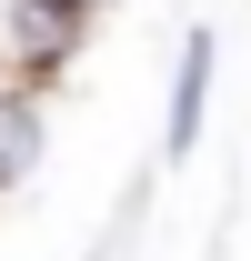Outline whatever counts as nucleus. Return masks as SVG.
Here are the masks:
<instances>
[{
	"instance_id": "obj_1",
	"label": "nucleus",
	"mask_w": 251,
	"mask_h": 261,
	"mask_svg": "<svg viewBox=\"0 0 251 261\" xmlns=\"http://www.w3.org/2000/svg\"><path fill=\"white\" fill-rule=\"evenodd\" d=\"M91 20H101L91 0H0V70L31 81V91H51V81L81 61Z\"/></svg>"
},
{
	"instance_id": "obj_3",
	"label": "nucleus",
	"mask_w": 251,
	"mask_h": 261,
	"mask_svg": "<svg viewBox=\"0 0 251 261\" xmlns=\"http://www.w3.org/2000/svg\"><path fill=\"white\" fill-rule=\"evenodd\" d=\"M40 161V91L31 81H0V191H20Z\"/></svg>"
},
{
	"instance_id": "obj_4",
	"label": "nucleus",
	"mask_w": 251,
	"mask_h": 261,
	"mask_svg": "<svg viewBox=\"0 0 251 261\" xmlns=\"http://www.w3.org/2000/svg\"><path fill=\"white\" fill-rule=\"evenodd\" d=\"M0 81H10V70H0Z\"/></svg>"
},
{
	"instance_id": "obj_5",
	"label": "nucleus",
	"mask_w": 251,
	"mask_h": 261,
	"mask_svg": "<svg viewBox=\"0 0 251 261\" xmlns=\"http://www.w3.org/2000/svg\"><path fill=\"white\" fill-rule=\"evenodd\" d=\"M91 10H101V0H91Z\"/></svg>"
},
{
	"instance_id": "obj_6",
	"label": "nucleus",
	"mask_w": 251,
	"mask_h": 261,
	"mask_svg": "<svg viewBox=\"0 0 251 261\" xmlns=\"http://www.w3.org/2000/svg\"><path fill=\"white\" fill-rule=\"evenodd\" d=\"M91 261H101V251H91Z\"/></svg>"
},
{
	"instance_id": "obj_2",
	"label": "nucleus",
	"mask_w": 251,
	"mask_h": 261,
	"mask_svg": "<svg viewBox=\"0 0 251 261\" xmlns=\"http://www.w3.org/2000/svg\"><path fill=\"white\" fill-rule=\"evenodd\" d=\"M201 111H211V31H181V61H171V130H161L171 161H191Z\"/></svg>"
}]
</instances>
